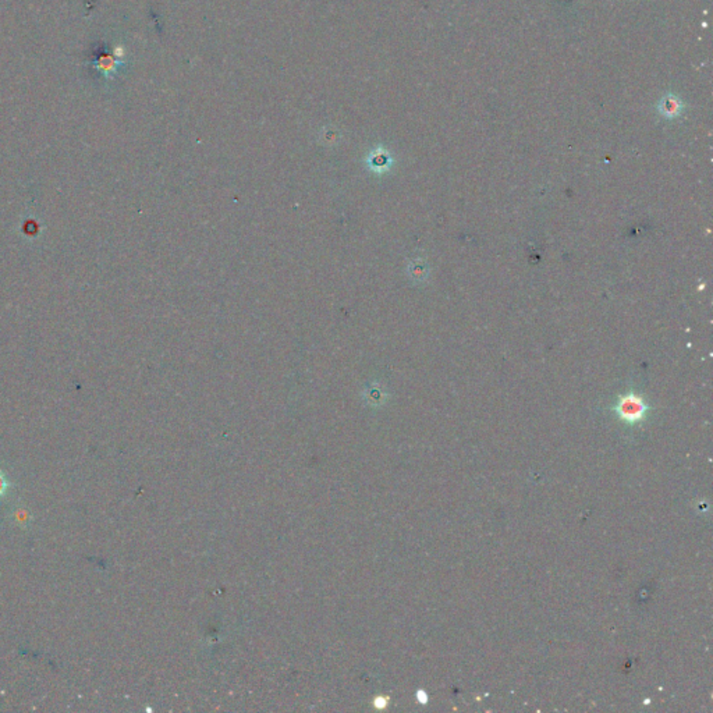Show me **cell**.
Returning <instances> with one entry per match:
<instances>
[{
    "instance_id": "obj_3",
    "label": "cell",
    "mask_w": 713,
    "mask_h": 713,
    "mask_svg": "<svg viewBox=\"0 0 713 713\" xmlns=\"http://www.w3.org/2000/svg\"><path fill=\"white\" fill-rule=\"evenodd\" d=\"M95 65H96V67H98L99 70H102L103 73H110V72H113V70L116 69V66L119 65V62H116V60H114V59H112L110 56H102V58H99V59L96 60V63H95Z\"/></svg>"
},
{
    "instance_id": "obj_4",
    "label": "cell",
    "mask_w": 713,
    "mask_h": 713,
    "mask_svg": "<svg viewBox=\"0 0 713 713\" xmlns=\"http://www.w3.org/2000/svg\"><path fill=\"white\" fill-rule=\"evenodd\" d=\"M8 488H10V482L7 481L4 474L0 471V499L7 493Z\"/></svg>"
},
{
    "instance_id": "obj_2",
    "label": "cell",
    "mask_w": 713,
    "mask_h": 713,
    "mask_svg": "<svg viewBox=\"0 0 713 713\" xmlns=\"http://www.w3.org/2000/svg\"><path fill=\"white\" fill-rule=\"evenodd\" d=\"M680 110H681V105H680V100L677 98H666L662 100L660 103V112L666 116V117H676L680 114Z\"/></svg>"
},
{
    "instance_id": "obj_1",
    "label": "cell",
    "mask_w": 713,
    "mask_h": 713,
    "mask_svg": "<svg viewBox=\"0 0 713 713\" xmlns=\"http://www.w3.org/2000/svg\"><path fill=\"white\" fill-rule=\"evenodd\" d=\"M645 411H646V406H645L644 400L638 396H634V394H628L625 397H622V400L618 406L619 415L628 422H637V421L642 420L645 415Z\"/></svg>"
},
{
    "instance_id": "obj_5",
    "label": "cell",
    "mask_w": 713,
    "mask_h": 713,
    "mask_svg": "<svg viewBox=\"0 0 713 713\" xmlns=\"http://www.w3.org/2000/svg\"><path fill=\"white\" fill-rule=\"evenodd\" d=\"M418 697H420V701H421V704H425V702H427V695H425V693L420 691V693H418Z\"/></svg>"
}]
</instances>
